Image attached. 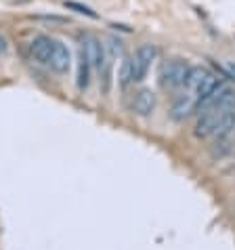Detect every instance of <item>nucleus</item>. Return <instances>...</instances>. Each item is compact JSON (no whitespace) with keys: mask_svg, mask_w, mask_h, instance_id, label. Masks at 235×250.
Here are the masks:
<instances>
[{"mask_svg":"<svg viewBox=\"0 0 235 250\" xmlns=\"http://www.w3.org/2000/svg\"><path fill=\"white\" fill-rule=\"evenodd\" d=\"M233 107H235V91L229 88V93H227L220 101L199 109V118L196 122V128H193V135L197 139H210L214 135V130H216L218 122L223 120Z\"/></svg>","mask_w":235,"mask_h":250,"instance_id":"obj_1","label":"nucleus"},{"mask_svg":"<svg viewBox=\"0 0 235 250\" xmlns=\"http://www.w3.org/2000/svg\"><path fill=\"white\" fill-rule=\"evenodd\" d=\"M218 84H220L218 76L214 72H210L208 67L191 65V72H189V78H187V84H185V88H187V93L196 97L197 103H199L206 95H210Z\"/></svg>","mask_w":235,"mask_h":250,"instance_id":"obj_2","label":"nucleus"},{"mask_svg":"<svg viewBox=\"0 0 235 250\" xmlns=\"http://www.w3.org/2000/svg\"><path fill=\"white\" fill-rule=\"evenodd\" d=\"M189 72H191V65L185 59H170L160 69V82L164 88L176 91V88H183L187 84Z\"/></svg>","mask_w":235,"mask_h":250,"instance_id":"obj_3","label":"nucleus"},{"mask_svg":"<svg viewBox=\"0 0 235 250\" xmlns=\"http://www.w3.org/2000/svg\"><path fill=\"white\" fill-rule=\"evenodd\" d=\"M156 59H157V46L156 44L145 42L137 48L135 57H130V65H133V84L145 80V76H147L149 67L154 65Z\"/></svg>","mask_w":235,"mask_h":250,"instance_id":"obj_4","label":"nucleus"},{"mask_svg":"<svg viewBox=\"0 0 235 250\" xmlns=\"http://www.w3.org/2000/svg\"><path fill=\"white\" fill-rule=\"evenodd\" d=\"M80 48L84 51V55L88 57V61H91L93 69H97V72H99L101 65L105 63V59L109 57L105 44H101V40L97 38V36H93V34H84V36H82Z\"/></svg>","mask_w":235,"mask_h":250,"instance_id":"obj_5","label":"nucleus"},{"mask_svg":"<svg viewBox=\"0 0 235 250\" xmlns=\"http://www.w3.org/2000/svg\"><path fill=\"white\" fill-rule=\"evenodd\" d=\"M196 109H197V99L185 91V93L178 95L175 101H172V105H170V118L175 122H185L187 118H191L193 114H196Z\"/></svg>","mask_w":235,"mask_h":250,"instance_id":"obj_6","label":"nucleus"},{"mask_svg":"<svg viewBox=\"0 0 235 250\" xmlns=\"http://www.w3.org/2000/svg\"><path fill=\"white\" fill-rule=\"evenodd\" d=\"M48 67L55 74H67L72 67V53L67 44H63L61 40H55L53 51H51V59H48Z\"/></svg>","mask_w":235,"mask_h":250,"instance_id":"obj_7","label":"nucleus"},{"mask_svg":"<svg viewBox=\"0 0 235 250\" xmlns=\"http://www.w3.org/2000/svg\"><path fill=\"white\" fill-rule=\"evenodd\" d=\"M157 105V99L151 88H141V91H137L135 97H133V103H130V109L137 114V116H143L147 118L154 114V109Z\"/></svg>","mask_w":235,"mask_h":250,"instance_id":"obj_8","label":"nucleus"},{"mask_svg":"<svg viewBox=\"0 0 235 250\" xmlns=\"http://www.w3.org/2000/svg\"><path fill=\"white\" fill-rule=\"evenodd\" d=\"M53 44H55V38L44 36V34H38V36H34V38L30 40V44H27V48H30L32 59H36L38 63L48 65V59H51Z\"/></svg>","mask_w":235,"mask_h":250,"instance_id":"obj_9","label":"nucleus"},{"mask_svg":"<svg viewBox=\"0 0 235 250\" xmlns=\"http://www.w3.org/2000/svg\"><path fill=\"white\" fill-rule=\"evenodd\" d=\"M91 74H93V65L84 55V51L80 48V53H78V88L80 91H86L88 88V84H91Z\"/></svg>","mask_w":235,"mask_h":250,"instance_id":"obj_10","label":"nucleus"},{"mask_svg":"<svg viewBox=\"0 0 235 250\" xmlns=\"http://www.w3.org/2000/svg\"><path fill=\"white\" fill-rule=\"evenodd\" d=\"M65 9H72L76 13H80V15H86V17H91V19H97L99 15L91 9V6H86V4H80V2H74V0H65Z\"/></svg>","mask_w":235,"mask_h":250,"instance_id":"obj_11","label":"nucleus"},{"mask_svg":"<svg viewBox=\"0 0 235 250\" xmlns=\"http://www.w3.org/2000/svg\"><path fill=\"white\" fill-rule=\"evenodd\" d=\"M120 84L126 88L128 84H133V65H130V57L122 61V69H120Z\"/></svg>","mask_w":235,"mask_h":250,"instance_id":"obj_12","label":"nucleus"},{"mask_svg":"<svg viewBox=\"0 0 235 250\" xmlns=\"http://www.w3.org/2000/svg\"><path fill=\"white\" fill-rule=\"evenodd\" d=\"M107 42H109V44H105V48H107L109 57H112V59L122 57V55H124V44H122V40H118V38H109Z\"/></svg>","mask_w":235,"mask_h":250,"instance_id":"obj_13","label":"nucleus"},{"mask_svg":"<svg viewBox=\"0 0 235 250\" xmlns=\"http://www.w3.org/2000/svg\"><path fill=\"white\" fill-rule=\"evenodd\" d=\"M6 48H9V46H6V38L2 36V34H0V55L6 53Z\"/></svg>","mask_w":235,"mask_h":250,"instance_id":"obj_14","label":"nucleus"}]
</instances>
